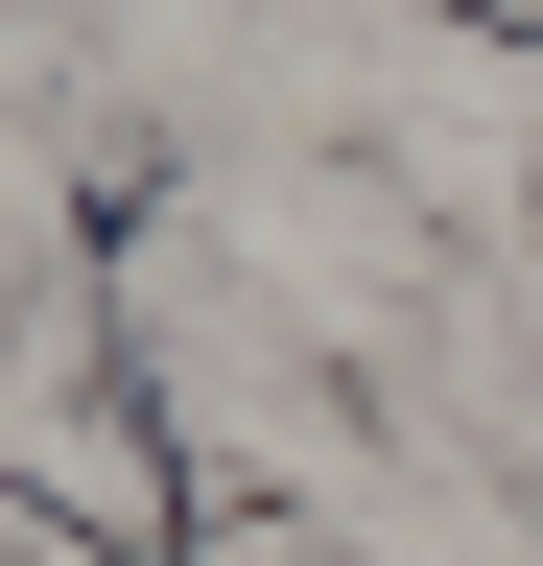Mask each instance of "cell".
<instances>
[{
	"label": "cell",
	"mask_w": 543,
	"mask_h": 566,
	"mask_svg": "<svg viewBox=\"0 0 543 566\" xmlns=\"http://www.w3.org/2000/svg\"><path fill=\"white\" fill-rule=\"evenodd\" d=\"M449 24H520V0H449Z\"/></svg>",
	"instance_id": "cell-1"
}]
</instances>
